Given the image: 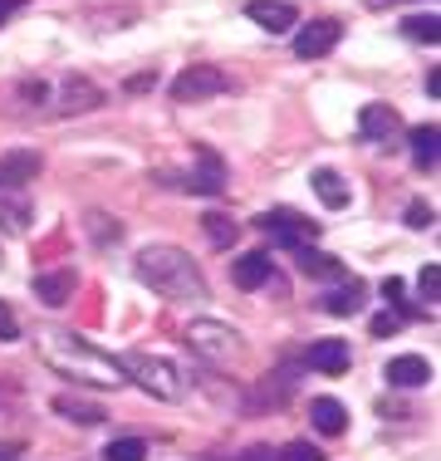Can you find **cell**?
<instances>
[{"label":"cell","instance_id":"cell-1","mask_svg":"<svg viewBox=\"0 0 441 461\" xmlns=\"http://www.w3.org/2000/svg\"><path fill=\"white\" fill-rule=\"evenodd\" d=\"M132 276L148 285V290H158L162 300H176V304L206 300V276L196 270V260L176 246H142L138 256H132Z\"/></svg>","mask_w":441,"mask_h":461},{"label":"cell","instance_id":"cell-2","mask_svg":"<svg viewBox=\"0 0 441 461\" xmlns=\"http://www.w3.org/2000/svg\"><path fill=\"white\" fill-rule=\"evenodd\" d=\"M44 358H50L64 378L84 383V388L113 393V388H123V383H128L123 378V364H118L113 354H104V348H94L79 334H50V339H44Z\"/></svg>","mask_w":441,"mask_h":461},{"label":"cell","instance_id":"cell-3","mask_svg":"<svg viewBox=\"0 0 441 461\" xmlns=\"http://www.w3.org/2000/svg\"><path fill=\"white\" fill-rule=\"evenodd\" d=\"M186 344H192V354H202L212 368H230V364L246 358V339H240L230 324H220V320L186 324Z\"/></svg>","mask_w":441,"mask_h":461},{"label":"cell","instance_id":"cell-4","mask_svg":"<svg viewBox=\"0 0 441 461\" xmlns=\"http://www.w3.org/2000/svg\"><path fill=\"white\" fill-rule=\"evenodd\" d=\"M123 378L142 383V388H148L152 398H162V402H176L186 393L182 368H176L172 358H158V354H128L123 358Z\"/></svg>","mask_w":441,"mask_h":461},{"label":"cell","instance_id":"cell-5","mask_svg":"<svg viewBox=\"0 0 441 461\" xmlns=\"http://www.w3.org/2000/svg\"><path fill=\"white\" fill-rule=\"evenodd\" d=\"M260 226L270 230V236L280 240L284 250H304V246H314V240H319V226H314V221H304L300 212H284V206L265 212V216H260Z\"/></svg>","mask_w":441,"mask_h":461},{"label":"cell","instance_id":"cell-6","mask_svg":"<svg viewBox=\"0 0 441 461\" xmlns=\"http://www.w3.org/2000/svg\"><path fill=\"white\" fill-rule=\"evenodd\" d=\"M220 89H226V79H220L212 64H192V69H182L172 79V98H176V104H202V98H212Z\"/></svg>","mask_w":441,"mask_h":461},{"label":"cell","instance_id":"cell-7","mask_svg":"<svg viewBox=\"0 0 441 461\" xmlns=\"http://www.w3.org/2000/svg\"><path fill=\"white\" fill-rule=\"evenodd\" d=\"M98 104H104V94H98V84L84 79V74H69V79L54 89V113H64V118H79Z\"/></svg>","mask_w":441,"mask_h":461},{"label":"cell","instance_id":"cell-8","mask_svg":"<svg viewBox=\"0 0 441 461\" xmlns=\"http://www.w3.org/2000/svg\"><path fill=\"white\" fill-rule=\"evenodd\" d=\"M338 35H344L338 20H309V25L294 30V54H300V59H324V54L338 45Z\"/></svg>","mask_w":441,"mask_h":461},{"label":"cell","instance_id":"cell-9","mask_svg":"<svg viewBox=\"0 0 441 461\" xmlns=\"http://www.w3.org/2000/svg\"><path fill=\"white\" fill-rule=\"evenodd\" d=\"M246 15L256 20L260 30H270V35H290V30L300 25V10L284 5V0H250Z\"/></svg>","mask_w":441,"mask_h":461},{"label":"cell","instance_id":"cell-10","mask_svg":"<svg viewBox=\"0 0 441 461\" xmlns=\"http://www.w3.org/2000/svg\"><path fill=\"white\" fill-rule=\"evenodd\" d=\"M304 368L309 373H328V378L348 373V344H344V339H319V344H309Z\"/></svg>","mask_w":441,"mask_h":461},{"label":"cell","instance_id":"cell-11","mask_svg":"<svg viewBox=\"0 0 441 461\" xmlns=\"http://www.w3.org/2000/svg\"><path fill=\"white\" fill-rule=\"evenodd\" d=\"M358 128H363L368 142H392L397 133H402V118H397V108H388V104H368L363 118H358Z\"/></svg>","mask_w":441,"mask_h":461},{"label":"cell","instance_id":"cell-12","mask_svg":"<svg viewBox=\"0 0 441 461\" xmlns=\"http://www.w3.org/2000/svg\"><path fill=\"white\" fill-rule=\"evenodd\" d=\"M40 167H44L40 152H5V158H0V192H15V186L35 182Z\"/></svg>","mask_w":441,"mask_h":461},{"label":"cell","instance_id":"cell-13","mask_svg":"<svg viewBox=\"0 0 441 461\" xmlns=\"http://www.w3.org/2000/svg\"><path fill=\"white\" fill-rule=\"evenodd\" d=\"M388 383L392 388H422V383H432V364L422 354H402L388 364Z\"/></svg>","mask_w":441,"mask_h":461},{"label":"cell","instance_id":"cell-14","mask_svg":"<svg viewBox=\"0 0 441 461\" xmlns=\"http://www.w3.org/2000/svg\"><path fill=\"white\" fill-rule=\"evenodd\" d=\"M74 285H79V276H74V270H50V276H40V280H35V300H40V304H54V310H59V304H69V300H74Z\"/></svg>","mask_w":441,"mask_h":461},{"label":"cell","instance_id":"cell-15","mask_svg":"<svg viewBox=\"0 0 441 461\" xmlns=\"http://www.w3.org/2000/svg\"><path fill=\"white\" fill-rule=\"evenodd\" d=\"M270 276H274V266H270V256H265V250H250V256H240L236 266H230V280H236L240 290H260Z\"/></svg>","mask_w":441,"mask_h":461},{"label":"cell","instance_id":"cell-16","mask_svg":"<svg viewBox=\"0 0 441 461\" xmlns=\"http://www.w3.org/2000/svg\"><path fill=\"white\" fill-rule=\"evenodd\" d=\"M309 422L319 427V432H328V437H338L348 427V408L338 398H314L309 402Z\"/></svg>","mask_w":441,"mask_h":461},{"label":"cell","instance_id":"cell-17","mask_svg":"<svg viewBox=\"0 0 441 461\" xmlns=\"http://www.w3.org/2000/svg\"><path fill=\"white\" fill-rule=\"evenodd\" d=\"M363 304H368V285H358V280H344L338 290L324 294V310L328 314H358Z\"/></svg>","mask_w":441,"mask_h":461},{"label":"cell","instance_id":"cell-18","mask_svg":"<svg viewBox=\"0 0 441 461\" xmlns=\"http://www.w3.org/2000/svg\"><path fill=\"white\" fill-rule=\"evenodd\" d=\"M309 182H314V196H319L324 206H334V212H344V206H348V182L338 177L334 167H319Z\"/></svg>","mask_w":441,"mask_h":461},{"label":"cell","instance_id":"cell-19","mask_svg":"<svg viewBox=\"0 0 441 461\" xmlns=\"http://www.w3.org/2000/svg\"><path fill=\"white\" fill-rule=\"evenodd\" d=\"M30 221H35V212H30V202H25V196L0 192V230L20 236V230H30Z\"/></svg>","mask_w":441,"mask_h":461},{"label":"cell","instance_id":"cell-20","mask_svg":"<svg viewBox=\"0 0 441 461\" xmlns=\"http://www.w3.org/2000/svg\"><path fill=\"white\" fill-rule=\"evenodd\" d=\"M196 162H202V167H196V177H176V186H186V192H220V158H212V152H196Z\"/></svg>","mask_w":441,"mask_h":461},{"label":"cell","instance_id":"cell-21","mask_svg":"<svg viewBox=\"0 0 441 461\" xmlns=\"http://www.w3.org/2000/svg\"><path fill=\"white\" fill-rule=\"evenodd\" d=\"M412 158H417V167H422V172L436 167V128L432 123L412 128Z\"/></svg>","mask_w":441,"mask_h":461},{"label":"cell","instance_id":"cell-22","mask_svg":"<svg viewBox=\"0 0 441 461\" xmlns=\"http://www.w3.org/2000/svg\"><path fill=\"white\" fill-rule=\"evenodd\" d=\"M202 226H206V236H212V246H216V250H230V246H236V221H230V216L206 212V216H202Z\"/></svg>","mask_w":441,"mask_h":461},{"label":"cell","instance_id":"cell-23","mask_svg":"<svg viewBox=\"0 0 441 461\" xmlns=\"http://www.w3.org/2000/svg\"><path fill=\"white\" fill-rule=\"evenodd\" d=\"M108 461H148V442L142 437H113V442L104 447Z\"/></svg>","mask_w":441,"mask_h":461},{"label":"cell","instance_id":"cell-24","mask_svg":"<svg viewBox=\"0 0 441 461\" xmlns=\"http://www.w3.org/2000/svg\"><path fill=\"white\" fill-rule=\"evenodd\" d=\"M54 412L59 417H69V422H104V408H88V402H79V398H54Z\"/></svg>","mask_w":441,"mask_h":461},{"label":"cell","instance_id":"cell-25","mask_svg":"<svg viewBox=\"0 0 441 461\" xmlns=\"http://www.w3.org/2000/svg\"><path fill=\"white\" fill-rule=\"evenodd\" d=\"M402 30H407V40H417V45H436V35H441V20H436V15H412Z\"/></svg>","mask_w":441,"mask_h":461},{"label":"cell","instance_id":"cell-26","mask_svg":"<svg viewBox=\"0 0 441 461\" xmlns=\"http://www.w3.org/2000/svg\"><path fill=\"white\" fill-rule=\"evenodd\" d=\"M300 266L309 270V276H338V260L324 256L319 246H304V250H300Z\"/></svg>","mask_w":441,"mask_h":461},{"label":"cell","instance_id":"cell-27","mask_svg":"<svg viewBox=\"0 0 441 461\" xmlns=\"http://www.w3.org/2000/svg\"><path fill=\"white\" fill-rule=\"evenodd\" d=\"M378 294L392 304V314H397V320H402V314L412 320V314H417L412 304H407V285H402V280H382V285H378Z\"/></svg>","mask_w":441,"mask_h":461},{"label":"cell","instance_id":"cell-28","mask_svg":"<svg viewBox=\"0 0 441 461\" xmlns=\"http://www.w3.org/2000/svg\"><path fill=\"white\" fill-rule=\"evenodd\" d=\"M15 339H20V320H15V310L0 300V344H15Z\"/></svg>","mask_w":441,"mask_h":461},{"label":"cell","instance_id":"cell-29","mask_svg":"<svg viewBox=\"0 0 441 461\" xmlns=\"http://www.w3.org/2000/svg\"><path fill=\"white\" fill-rule=\"evenodd\" d=\"M280 461H324V452H319V447H309V442H290L280 452Z\"/></svg>","mask_w":441,"mask_h":461},{"label":"cell","instance_id":"cell-30","mask_svg":"<svg viewBox=\"0 0 441 461\" xmlns=\"http://www.w3.org/2000/svg\"><path fill=\"white\" fill-rule=\"evenodd\" d=\"M368 329H373L378 339H392L397 329H402V320H397V314H373V320H368Z\"/></svg>","mask_w":441,"mask_h":461},{"label":"cell","instance_id":"cell-31","mask_svg":"<svg viewBox=\"0 0 441 461\" xmlns=\"http://www.w3.org/2000/svg\"><path fill=\"white\" fill-rule=\"evenodd\" d=\"M407 226L427 230V226H432V206H427V202H412V206H407Z\"/></svg>","mask_w":441,"mask_h":461},{"label":"cell","instance_id":"cell-32","mask_svg":"<svg viewBox=\"0 0 441 461\" xmlns=\"http://www.w3.org/2000/svg\"><path fill=\"white\" fill-rule=\"evenodd\" d=\"M417 285H422V300H436V266H422V276H417Z\"/></svg>","mask_w":441,"mask_h":461},{"label":"cell","instance_id":"cell-33","mask_svg":"<svg viewBox=\"0 0 441 461\" xmlns=\"http://www.w3.org/2000/svg\"><path fill=\"white\" fill-rule=\"evenodd\" d=\"M20 5H25V0H0V25H5V20H10V15H15V10H20Z\"/></svg>","mask_w":441,"mask_h":461},{"label":"cell","instance_id":"cell-34","mask_svg":"<svg viewBox=\"0 0 441 461\" xmlns=\"http://www.w3.org/2000/svg\"><path fill=\"white\" fill-rule=\"evenodd\" d=\"M20 452H25V447H10V442H0V461H15Z\"/></svg>","mask_w":441,"mask_h":461},{"label":"cell","instance_id":"cell-35","mask_svg":"<svg viewBox=\"0 0 441 461\" xmlns=\"http://www.w3.org/2000/svg\"><path fill=\"white\" fill-rule=\"evenodd\" d=\"M240 461H270V452H246Z\"/></svg>","mask_w":441,"mask_h":461},{"label":"cell","instance_id":"cell-36","mask_svg":"<svg viewBox=\"0 0 441 461\" xmlns=\"http://www.w3.org/2000/svg\"><path fill=\"white\" fill-rule=\"evenodd\" d=\"M368 5H392V0H368Z\"/></svg>","mask_w":441,"mask_h":461}]
</instances>
